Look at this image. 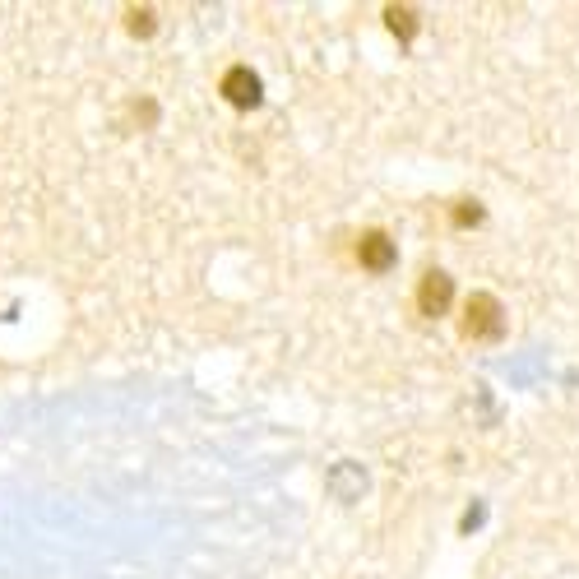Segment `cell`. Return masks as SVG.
<instances>
[{"instance_id": "obj_1", "label": "cell", "mask_w": 579, "mask_h": 579, "mask_svg": "<svg viewBox=\"0 0 579 579\" xmlns=\"http://www.w3.org/2000/svg\"><path fill=\"white\" fill-rule=\"evenodd\" d=\"M501 302L491 297V292H473L468 297V306H464V339H496L505 329V320H501Z\"/></svg>"}, {"instance_id": "obj_2", "label": "cell", "mask_w": 579, "mask_h": 579, "mask_svg": "<svg viewBox=\"0 0 579 579\" xmlns=\"http://www.w3.org/2000/svg\"><path fill=\"white\" fill-rule=\"evenodd\" d=\"M450 297H454V278L445 274V269H427V274H422V288H417V311L445 315Z\"/></svg>"}, {"instance_id": "obj_3", "label": "cell", "mask_w": 579, "mask_h": 579, "mask_svg": "<svg viewBox=\"0 0 579 579\" xmlns=\"http://www.w3.org/2000/svg\"><path fill=\"white\" fill-rule=\"evenodd\" d=\"M223 98L232 102V107H255V102H260V75L246 70V65H232L223 75Z\"/></svg>"}, {"instance_id": "obj_4", "label": "cell", "mask_w": 579, "mask_h": 579, "mask_svg": "<svg viewBox=\"0 0 579 579\" xmlns=\"http://www.w3.org/2000/svg\"><path fill=\"white\" fill-rule=\"evenodd\" d=\"M357 260H362V269L385 274V269L394 265V241L385 237V232H362V241H357Z\"/></svg>"}, {"instance_id": "obj_5", "label": "cell", "mask_w": 579, "mask_h": 579, "mask_svg": "<svg viewBox=\"0 0 579 579\" xmlns=\"http://www.w3.org/2000/svg\"><path fill=\"white\" fill-rule=\"evenodd\" d=\"M385 19H390V28L399 33L403 42H408V38L417 33V14L408 10V5H390V10H385Z\"/></svg>"}, {"instance_id": "obj_6", "label": "cell", "mask_w": 579, "mask_h": 579, "mask_svg": "<svg viewBox=\"0 0 579 579\" xmlns=\"http://www.w3.org/2000/svg\"><path fill=\"white\" fill-rule=\"evenodd\" d=\"M126 19H130L126 28L135 33V38H149V33H153V10H130Z\"/></svg>"}, {"instance_id": "obj_7", "label": "cell", "mask_w": 579, "mask_h": 579, "mask_svg": "<svg viewBox=\"0 0 579 579\" xmlns=\"http://www.w3.org/2000/svg\"><path fill=\"white\" fill-rule=\"evenodd\" d=\"M454 223H459V227L482 223V209H478V204H473V200H464V204H459V209H454Z\"/></svg>"}]
</instances>
